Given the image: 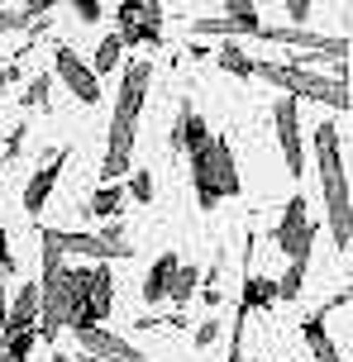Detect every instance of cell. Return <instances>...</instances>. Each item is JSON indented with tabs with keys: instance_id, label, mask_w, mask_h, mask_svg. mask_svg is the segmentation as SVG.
Listing matches in <instances>:
<instances>
[{
	"instance_id": "cell-1",
	"label": "cell",
	"mask_w": 353,
	"mask_h": 362,
	"mask_svg": "<svg viewBox=\"0 0 353 362\" xmlns=\"http://www.w3.org/2000/svg\"><path fill=\"white\" fill-rule=\"evenodd\" d=\"M316 163H320V196L330 215V238L335 248H349L353 238V205H349V177H344V153H339V129L320 124L316 129Z\"/></svg>"
},
{
	"instance_id": "cell-2",
	"label": "cell",
	"mask_w": 353,
	"mask_h": 362,
	"mask_svg": "<svg viewBox=\"0 0 353 362\" xmlns=\"http://www.w3.org/2000/svg\"><path fill=\"white\" fill-rule=\"evenodd\" d=\"M191 191H196V205L201 210H215L220 200H234L243 191V172L234 163L229 139L210 134V144L201 153H191Z\"/></svg>"
},
{
	"instance_id": "cell-3",
	"label": "cell",
	"mask_w": 353,
	"mask_h": 362,
	"mask_svg": "<svg viewBox=\"0 0 353 362\" xmlns=\"http://www.w3.org/2000/svg\"><path fill=\"white\" fill-rule=\"evenodd\" d=\"M253 76L272 81V86H277L282 95H291V100H316V105H330V110H349V81L306 72L296 62H253Z\"/></svg>"
},
{
	"instance_id": "cell-4",
	"label": "cell",
	"mask_w": 353,
	"mask_h": 362,
	"mask_svg": "<svg viewBox=\"0 0 353 362\" xmlns=\"http://www.w3.org/2000/svg\"><path fill=\"white\" fill-rule=\"evenodd\" d=\"M43 243H53L62 257H91V262H115V257H129V238L120 234V224H110L105 234H72V229H43Z\"/></svg>"
},
{
	"instance_id": "cell-5",
	"label": "cell",
	"mask_w": 353,
	"mask_h": 362,
	"mask_svg": "<svg viewBox=\"0 0 353 362\" xmlns=\"http://www.w3.org/2000/svg\"><path fill=\"white\" fill-rule=\"evenodd\" d=\"M316 219L306 215V196H291L287 200V210H282L277 219V229H272V243H277V253L282 257H311V248H316Z\"/></svg>"
},
{
	"instance_id": "cell-6",
	"label": "cell",
	"mask_w": 353,
	"mask_h": 362,
	"mask_svg": "<svg viewBox=\"0 0 353 362\" xmlns=\"http://www.w3.org/2000/svg\"><path fill=\"white\" fill-rule=\"evenodd\" d=\"M120 43L163 48V5L158 0H125L120 5Z\"/></svg>"
},
{
	"instance_id": "cell-7",
	"label": "cell",
	"mask_w": 353,
	"mask_h": 362,
	"mask_svg": "<svg viewBox=\"0 0 353 362\" xmlns=\"http://www.w3.org/2000/svg\"><path fill=\"white\" fill-rule=\"evenodd\" d=\"M272 124H277V144H282V163H287V172L301 177V172H306V153H301V100L277 95Z\"/></svg>"
},
{
	"instance_id": "cell-8",
	"label": "cell",
	"mask_w": 353,
	"mask_h": 362,
	"mask_svg": "<svg viewBox=\"0 0 353 362\" xmlns=\"http://www.w3.org/2000/svg\"><path fill=\"white\" fill-rule=\"evenodd\" d=\"M53 72H57V86H67L81 105H96V100H100V76H96L91 62H81L72 48H57L53 53Z\"/></svg>"
},
{
	"instance_id": "cell-9",
	"label": "cell",
	"mask_w": 353,
	"mask_h": 362,
	"mask_svg": "<svg viewBox=\"0 0 353 362\" xmlns=\"http://www.w3.org/2000/svg\"><path fill=\"white\" fill-rule=\"evenodd\" d=\"M149 81H153V62H129L120 76V95H115V115L120 124H139V110L149 100Z\"/></svg>"
},
{
	"instance_id": "cell-10",
	"label": "cell",
	"mask_w": 353,
	"mask_h": 362,
	"mask_svg": "<svg viewBox=\"0 0 353 362\" xmlns=\"http://www.w3.org/2000/svg\"><path fill=\"white\" fill-rule=\"evenodd\" d=\"M76 344H81V353L86 358H100V362H149L139 348L129 344V339H120V334H110L105 325H86L76 329Z\"/></svg>"
},
{
	"instance_id": "cell-11",
	"label": "cell",
	"mask_w": 353,
	"mask_h": 362,
	"mask_svg": "<svg viewBox=\"0 0 353 362\" xmlns=\"http://www.w3.org/2000/svg\"><path fill=\"white\" fill-rule=\"evenodd\" d=\"M262 19H258V5L253 0H243L239 15H210V19H191V34L196 38H234V34H258Z\"/></svg>"
},
{
	"instance_id": "cell-12",
	"label": "cell",
	"mask_w": 353,
	"mask_h": 362,
	"mask_svg": "<svg viewBox=\"0 0 353 362\" xmlns=\"http://www.w3.org/2000/svg\"><path fill=\"white\" fill-rule=\"evenodd\" d=\"M210 144V129H205V119L196 115V105L191 100H182L177 105V119H172V134H168V148L172 153H201V148Z\"/></svg>"
},
{
	"instance_id": "cell-13",
	"label": "cell",
	"mask_w": 353,
	"mask_h": 362,
	"mask_svg": "<svg viewBox=\"0 0 353 362\" xmlns=\"http://www.w3.org/2000/svg\"><path fill=\"white\" fill-rule=\"evenodd\" d=\"M86 315L91 325H105L110 320V305H115V276H110V262H86Z\"/></svg>"
},
{
	"instance_id": "cell-14",
	"label": "cell",
	"mask_w": 353,
	"mask_h": 362,
	"mask_svg": "<svg viewBox=\"0 0 353 362\" xmlns=\"http://www.w3.org/2000/svg\"><path fill=\"white\" fill-rule=\"evenodd\" d=\"M72 158V148H57V153H48L43 158V167H38L34 177H29V186H24V210L29 215H38L43 205H48V196H53V186H57V177H62V163Z\"/></svg>"
},
{
	"instance_id": "cell-15",
	"label": "cell",
	"mask_w": 353,
	"mask_h": 362,
	"mask_svg": "<svg viewBox=\"0 0 353 362\" xmlns=\"http://www.w3.org/2000/svg\"><path fill=\"white\" fill-rule=\"evenodd\" d=\"M19 329H38V281H24L15 291V305L5 310V334H19Z\"/></svg>"
},
{
	"instance_id": "cell-16",
	"label": "cell",
	"mask_w": 353,
	"mask_h": 362,
	"mask_svg": "<svg viewBox=\"0 0 353 362\" xmlns=\"http://www.w3.org/2000/svg\"><path fill=\"white\" fill-rule=\"evenodd\" d=\"M258 38H267V43H287V48H301V57L330 48V38H325V34H311V29H287V24H262Z\"/></svg>"
},
{
	"instance_id": "cell-17",
	"label": "cell",
	"mask_w": 353,
	"mask_h": 362,
	"mask_svg": "<svg viewBox=\"0 0 353 362\" xmlns=\"http://www.w3.org/2000/svg\"><path fill=\"white\" fill-rule=\"evenodd\" d=\"M177 267H182L177 253H158L153 257L149 276H144V300H149V305H163V300H168V286H172V272Z\"/></svg>"
},
{
	"instance_id": "cell-18",
	"label": "cell",
	"mask_w": 353,
	"mask_h": 362,
	"mask_svg": "<svg viewBox=\"0 0 353 362\" xmlns=\"http://www.w3.org/2000/svg\"><path fill=\"white\" fill-rule=\"evenodd\" d=\"M267 305H277V276H248L239 296V315H258Z\"/></svg>"
},
{
	"instance_id": "cell-19",
	"label": "cell",
	"mask_w": 353,
	"mask_h": 362,
	"mask_svg": "<svg viewBox=\"0 0 353 362\" xmlns=\"http://www.w3.org/2000/svg\"><path fill=\"white\" fill-rule=\"evenodd\" d=\"M301 339H306V348L316 353V362H344L339 358L335 339H330V329H325V320L320 315H306V325H301Z\"/></svg>"
},
{
	"instance_id": "cell-20",
	"label": "cell",
	"mask_w": 353,
	"mask_h": 362,
	"mask_svg": "<svg viewBox=\"0 0 353 362\" xmlns=\"http://www.w3.org/2000/svg\"><path fill=\"white\" fill-rule=\"evenodd\" d=\"M48 10H53L48 0H29V5H19V10H0V34H10V29H29V24H38Z\"/></svg>"
},
{
	"instance_id": "cell-21",
	"label": "cell",
	"mask_w": 353,
	"mask_h": 362,
	"mask_svg": "<svg viewBox=\"0 0 353 362\" xmlns=\"http://www.w3.org/2000/svg\"><path fill=\"white\" fill-rule=\"evenodd\" d=\"M201 276H205L201 267H186V262H182V267L172 272V286H168V300H172V305H177V310H182L186 300H191V296H196V286H201Z\"/></svg>"
},
{
	"instance_id": "cell-22",
	"label": "cell",
	"mask_w": 353,
	"mask_h": 362,
	"mask_svg": "<svg viewBox=\"0 0 353 362\" xmlns=\"http://www.w3.org/2000/svg\"><path fill=\"white\" fill-rule=\"evenodd\" d=\"M120 205H125V191H120V186H100V191L86 200V215H105V219H115V215H120Z\"/></svg>"
},
{
	"instance_id": "cell-23",
	"label": "cell",
	"mask_w": 353,
	"mask_h": 362,
	"mask_svg": "<svg viewBox=\"0 0 353 362\" xmlns=\"http://www.w3.org/2000/svg\"><path fill=\"white\" fill-rule=\"evenodd\" d=\"M306 262H311V257H296V262H287V272L277 276V300H296V296H301V281H306Z\"/></svg>"
},
{
	"instance_id": "cell-24",
	"label": "cell",
	"mask_w": 353,
	"mask_h": 362,
	"mask_svg": "<svg viewBox=\"0 0 353 362\" xmlns=\"http://www.w3.org/2000/svg\"><path fill=\"white\" fill-rule=\"evenodd\" d=\"M220 67L229 76H253V57L243 53L239 43H224V48H220Z\"/></svg>"
},
{
	"instance_id": "cell-25",
	"label": "cell",
	"mask_w": 353,
	"mask_h": 362,
	"mask_svg": "<svg viewBox=\"0 0 353 362\" xmlns=\"http://www.w3.org/2000/svg\"><path fill=\"white\" fill-rule=\"evenodd\" d=\"M120 48H125V43H120V34L100 38V48H96V62H91V72H96V76H100V72H115V67H120Z\"/></svg>"
},
{
	"instance_id": "cell-26",
	"label": "cell",
	"mask_w": 353,
	"mask_h": 362,
	"mask_svg": "<svg viewBox=\"0 0 353 362\" xmlns=\"http://www.w3.org/2000/svg\"><path fill=\"white\" fill-rule=\"evenodd\" d=\"M38 329H19V334H5V358L10 362H29V348H34Z\"/></svg>"
},
{
	"instance_id": "cell-27",
	"label": "cell",
	"mask_w": 353,
	"mask_h": 362,
	"mask_svg": "<svg viewBox=\"0 0 353 362\" xmlns=\"http://www.w3.org/2000/svg\"><path fill=\"white\" fill-rule=\"evenodd\" d=\"M48 95H53V76L43 72L29 81V90H24V105H34V110H48Z\"/></svg>"
},
{
	"instance_id": "cell-28",
	"label": "cell",
	"mask_w": 353,
	"mask_h": 362,
	"mask_svg": "<svg viewBox=\"0 0 353 362\" xmlns=\"http://www.w3.org/2000/svg\"><path fill=\"white\" fill-rule=\"evenodd\" d=\"M129 196L139 200V205H149V200H153V172H144V167L129 172ZM129 196H125V200H129Z\"/></svg>"
},
{
	"instance_id": "cell-29",
	"label": "cell",
	"mask_w": 353,
	"mask_h": 362,
	"mask_svg": "<svg viewBox=\"0 0 353 362\" xmlns=\"http://www.w3.org/2000/svg\"><path fill=\"white\" fill-rule=\"evenodd\" d=\"M282 10H287V29H306V19H311L316 5H311V0H287Z\"/></svg>"
},
{
	"instance_id": "cell-30",
	"label": "cell",
	"mask_w": 353,
	"mask_h": 362,
	"mask_svg": "<svg viewBox=\"0 0 353 362\" xmlns=\"http://www.w3.org/2000/svg\"><path fill=\"white\" fill-rule=\"evenodd\" d=\"M72 10H76V19H81V24H96V19H100V10H105V5H100V0H76Z\"/></svg>"
},
{
	"instance_id": "cell-31",
	"label": "cell",
	"mask_w": 353,
	"mask_h": 362,
	"mask_svg": "<svg viewBox=\"0 0 353 362\" xmlns=\"http://www.w3.org/2000/svg\"><path fill=\"white\" fill-rule=\"evenodd\" d=\"M0 267L15 272V253H10V238H5V234H0Z\"/></svg>"
},
{
	"instance_id": "cell-32",
	"label": "cell",
	"mask_w": 353,
	"mask_h": 362,
	"mask_svg": "<svg viewBox=\"0 0 353 362\" xmlns=\"http://www.w3.org/2000/svg\"><path fill=\"white\" fill-rule=\"evenodd\" d=\"M5 81H10V72H5V67H0V90H10V86H5Z\"/></svg>"
},
{
	"instance_id": "cell-33",
	"label": "cell",
	"mask_w": 353,
	"mask_h": 362,
	"mask_svg": "<svg viewBox=\"0 0 353 362\" xmlns=\"http://www.w3.org/2000/svg\"><path fill=\"white\" fill-rule=\"evenodd\" d=\"M0 353H5V334H0Z\"/></svg>"
},
{
	"instance_id": "cell-34",
	"label": "cell",
	"mask_w": 353,
	"mask_h": 362,
	"mask_svg": "<svg viewBox=\"0 0 353 362\" xmlns=\"http://www.w3.org/2000/svg\"><path fill=\"white\" fill-rule=\"evenodd\" d=\"M0 362H10V358H5V353H0Z\"/></svg>"
}]
</instances>
